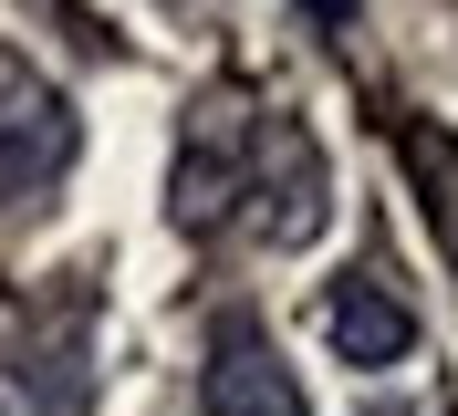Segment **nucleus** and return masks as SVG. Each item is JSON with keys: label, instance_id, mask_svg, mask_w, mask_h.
<instances>
[{"label": "nucleus", "instance_id": "1a4fd4ad", "mask_svg": "<svg viewBox=\"0 0 458 416\" xmlns=\"http://www.w3.org/2000/svg\"><path fill=\"white\" fill-rule=\"evenodd\" d=\"M323 11H334V21H344V11H354V0H323Z\"/></svg>", "mask_w": 458, "mask_h": 416}, {"label": "nucleus", "instance_id": "f03ea898", "mask_svg": "<svg viewBox=\"0 0 458 416\" xmlns=\"http://www.w3.org/2000/svg\"><path fill=\"white\" fill-rule=\"evenodd\" d=\"M73 105H63L53 73H31L21 53H0V208L11 198H42L73 166Z\"/></svg>", "mask_w": 458, "mask_h": 416}, {"label": "nucleus", "instance_id": "6e6552de", "mask_svg": "<svg viewBox=\"0 0 458 416\" xmlns=\"http://www.w3.org/2000/svg\"><path fill=\"white\" fill-rule=\"evenodd\" d=\"M375 416H448L437 395H406V406H375Z\"/></svg>", "mask_w": 458, "mask_h": 416}, {"label": "nucleus", "instance_id": "39448f33", "mask_svg": "<svg viewBox=\"0 0 458 416\" xmlns=\"http://www.w3.org/2000/svg\"><path fill=\"white\" fill-rule=\"evenodd\" d=\"M94 364L73 323H11L0 333V416H84Z\"/></svg>", "mask_w": 458, "mask_h": 416}, {"label": "nucleus", "instance_id": "20e7f679", "mask_svg": "<svg viewBox=\"0 0 458 416\" xmlns=\"http://www.w3.org/2000/svg\"><path fill=\"white\" fill-rule=\"evenodd\" d=\"M199 416H313V406H302V375L282 364V344H271L250 312H229V323L208 333Z\"/></svg>", "mask_w": 458, "mask_h": 416}, {"label": "nucleus", "instance_id": "0eeeda50", "mask_svg": "<svg viewBox=\"0 0 458 416\" xmlns=\"http://www.w3.org/2000/svg\"><path fill=\"white\" fill-rule=\"evenodd\" d=\"M406 166H417V188H428V219L448 229V250H458V146L448 136H406Z\"/></svg>", "mask_w": 458, "mask_h": 416}, {"label": "nucleus", "instance_id": "7ed1b4c3", "mask_svg": "<svg viewBox=\"0 0 458 416\" xmlns=\"http://www.w3.org/2000/svg\"><path fill=\"white\" fill-rule=\"evenodd\" d=\"M323 146L302 136V115H260V157H250V198H240V229L271 250H302L323 229Z\"/></svg>", "mask_w": 458, "mask_h": 416}, {"label": "nucleus", "instance_id": "423d86ee", "mask_svg": "<svg viewBox=\"0 0 458 416\" xmlns=\"http://www.w3.org/2000/svg\"><path fill=\"white\" fill-rule=\"evenodd\" d=\"M323 344L375 375V364H406V354H417V312H406L375 271L365 281H334V292H323Z\"/></svg>", "mask_w": 458, "mask_h": 416}, {"label": "nucleus", "instance_id": "f257e3e1", "mask_svg": "<svg viewBox=\"0 0 458 416\" xmlns=\"http://www.w3.org/2000/svg\"><path fill=\"white\" fill-rule=\"evenodd\" d=\"M260 115L250 94H208L188 115V146H177V229L188 240H219L240 229V198H250V157H260Z\"/></svg>", "mask_w": 458, "mask_h": 416}]
</instances>
